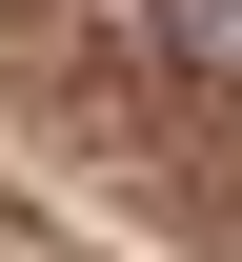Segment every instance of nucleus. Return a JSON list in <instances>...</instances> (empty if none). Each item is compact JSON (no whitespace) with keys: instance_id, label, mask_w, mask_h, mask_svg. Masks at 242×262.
<instances>
[{"instance_id":"1","label":"nucleus","mask_w":242,"mask_h":262,"mask_svg":"<svg viewBox=\"0 0 242 262\" xmlns=\"http://www.w3.org/2000/svg\"><path fill=\"white\" fill-rule=\"evenodd\" d=\"M141 40H162L182 81H242V0H141Z\"/></svg>"}]
</instances>
